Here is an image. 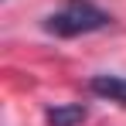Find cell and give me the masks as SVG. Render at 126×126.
Returning <instances> with one entry per match:
<instances>
[{"mask_svg": "<svg viewBox=\"0 0 126 126\" xmlns=\"http://www.w3.org/2000/svg\"><path fill=\"white\" fill-rule=\"evenodd\" d=\"M109 14L92 0H65L55 14L44 17V31L55 38H79V34H92L109 27Z\"/></svg>", "mask_w": 126, "mask_h": 126, "instance_id": "1", "label": "cell"}, {"mask_svg": "<svg viewBox=\"0 0 126 126\" xmlns=\"http://www.w3.org/2000/svg\"><path fill=\"white\" fill-rule=\"evenodd\" d=\"M85 106L72 102V106H51L48 112H44V119H48V126H79L85 123Z\"/></svg>", "mask_w": 126, "mask_h": 126, "instance_id": "3", "label": "cell"}, {"mask_svg": "<svg viewBox=\"0 0 126 126\" xmlns=\"http://www.w3.org/2000/svg\"><path fill=\"white\" fill-rule=\"evenodd\" d=\"M89 92L99 95V99L126 106V75H92L89 79Z\"/></svg>", "mask_w": 126, "mask_h": 126, "instance_id": "2", "label": "cell"}]
</instances>
